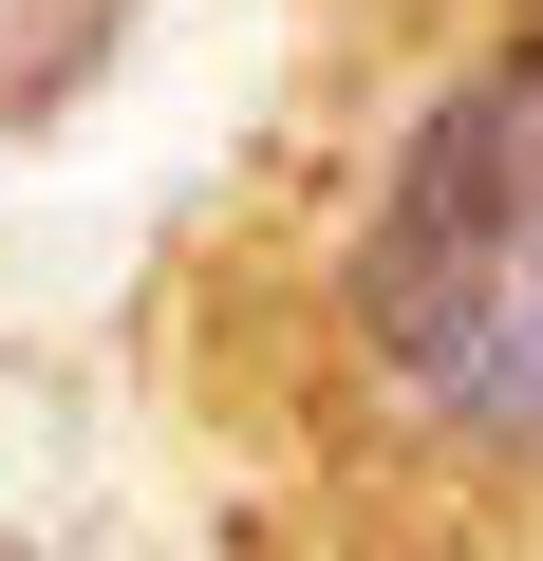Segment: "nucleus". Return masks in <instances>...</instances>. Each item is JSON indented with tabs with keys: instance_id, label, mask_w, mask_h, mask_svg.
Wrapping results in <instances>:
<instances>
[{
	"instance_id": "obj_1",
	"label": "nucleus",
	"mask_w": 543,
	"mask_h": 561,
	"mask_svg": "<svg viewBox=\"0 0 543 561\" xmlns=\"http://www.w3.org/2000/svg\"><path fill=\"white\" fill-rule=\"evenodd\" d=\"M338 356L394 431L543 468V20L412 94L338 243Z\"/></svg>"
}]
</instances>
